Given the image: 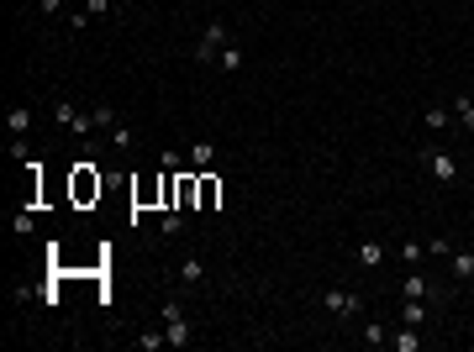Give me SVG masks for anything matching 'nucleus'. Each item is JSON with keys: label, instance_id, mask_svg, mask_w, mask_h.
<instances>
[{"label": "nucleus", "instance_id": "10", "mask_svg": "<svg viewBox=\"0 0 474 352\" xmlns=\"http://www.w3.org/2000/svg\"><path fill=\"white\" fill-rule=\"evenodd\" d=\"M427 321V300H401V326H422Z\"/></svg>", "mask_w": 474, "mask_h": 352}, {"label": "nucleus", "instance_id": "6", "mask_svg": "<svg viewBox=\"0 0 474 352\" xmlns=\"http://www.w3.org/2000/svg\"><path fill=\"white\" fill-rule=\"evenodd\" d=\"M390 347L396 352H422V326H401L396 336H390Z\"/></svg>", "mask_w": 474, "mask_h": 352}, {"label": "nucleus", "instance_id": "9", "mask_svg": "<svg viewBox=\"0 0 474 352\" xmlns=\"http://www.w3.org/2000/svg\"><path fill=\"white\" fill-rule=\"evenodd\" d=\"M359 342H364V347H385V342H390V331H385V321H364V331H359Z\"/></svg>", "mask_w": 474, "mask_h": 352}, {"label": "nucleus", "instance_id": "8", "mask_svg": "<svg viewBox=\"0 0 474 352\" xmlns=\"http://www.w3.org/2000/svg\"><path fill=\"white\" fill-rule=\"evenodd\" d=\"M180 284H185V289L206 284V263H200V258H185V263H180Z\"/></svg>", "mask_w": 474, "mask_h": 352}, {"label": "nucleus", "instance_id": "21", "mask_svg": "<svg viewBox=\"0 0 474 352\" xmlns=\"http://www.w3.org/2000/svg\"><path fill=\"white\" fill-rule=\"evenodd\" d=\"M90 189H101V179H90V164L79 169V200H90Z\"/></svg>", "mask_w": 474, "mask_h": 352}, {"label": "nucleus", "instance_id": "26", "mask_svg": "<svg viewBox=\"0 0 474 352\" xmlns=\"http://www.w3.org/2000/svg\"><path fill=\"white\" fill-rule=\"evenodd\" d=\"M37 11H43V16H58V11H63V0H37Z\"/></svg>", "mask_w": 474, "mask_h": 352}, {"label": "nucleus", "instance_id": "16", "mask_svg": "<svg viewBox=\"0 0 474 352\" xmlns=\"http://www.w3.org/2000/svg\"><path fill=\"white\" fill-rule=\"evenodd\" d=\"M222 69H227V74H237V69H242V48H237V43H227V48H222Z\"/></svg>", "mask_w": 474, "mask_h": 352}, {"label": "nucleus", "instance_id": "23", "mask_svg": "<svg viewBox=\"0 0 474 352\" xmlns=\"http://www.w3.org/2000/svg\"><path fill=\"white\" fill-rule=\"evenodd\" d=\"M200 206H216V179H200Z\"/></svg>", "mask_w": 474, "mask_h": 352}, {"label": "nucleus", "instance_id": "3", "mask_svg": "<svg viewBox=\"0 0 474 352\" xmlns=\"http://www.w3.org/2000/svg\"><path fill=\"white\" fill-rule=\"evenodd\" d=\"M321 305H327L332 316H343V321L364 310V300H359V294H348V289H321Z\"/></svg>", "mask_w": 474, "mask_h": 352}, {"label": "nucleus", "instance_id": "7", "mask_svg": "<svg viewBox=\"0 0 474 352\" xmlns=\"http://www.w3.org/2000/svg\"><path fill=\"white\" fill-rule=\"evenodd\" d=\"M164 336H169V347H190V342H195V336H190V321H185V316L164 321Z\"/></svg>", "mask_w": 474, "mask_h": 352}, {"label": "nucleus", "instance_id": "11", "mask_svg": "<svg viewBox=\"0 0 474 352\" xmlns=\"http://www.w3.org/2000/svg\"><path fill=\"white\" fill-rule=\"evenodd\" d=\"M453 121L464 132H474V95H458V100H453Z\"/></svg>", "mask_w": 474, "mask_h": 352}, {"label": "nucleus", "instance_id": "1", "mask_svg": "<svg viewBox=\"0 0 474 352\" xmlns=\"http://www.w3.org/2000/svg\"><path fill=\"white\" fill-rule=\"evenodd\" d=\"M422 164H427V174H432L438 184H453V179H458L453 153H443V147H427V153H422Z\"/></svg>", "mask_w": 474, "mask_h": 352}, {"label": "nucleus", "instance_id": "20", "mask_svg": "<svg viewBox=\"0 0 474 352\" xmlns=\"http://www.w3.org/2000/svg\"><path fill=\"white\" fill-rule=\"evenodd\" d=\"M164 342H169L164 331H143V336H138V347H143V352H158V347H164Z\"/></svg>", "mask_w": 474, "mask_h": 352}, {"label": "nucleus", "instance_id": "22", "mask_svg": "<svg viewBox=\"0 0 474 352\" xmlns=\"http://www.w3.org/2000/svg\"><path fill=\"white\" fill-rule=\"evenodd\" d=\"M90 116H95V127H116V111H111V105H95Z\"/></svg>", "mask_w": 474, "mask_h": 352}, {"label": "nucleus", "instance_id": "15", "mask_svg": "<svg viewBox=\"0 0 474 352\" xmlns=\"http://www.w3.org/2000/svg\"><path fill=\"white\" fill-rule=\"evenodd\" d=\"M6 127H11V137H21V132L32 127V111H26V105H16V111L6 116Z\"/></svg>", "mask_w": 474, "mask_h": 352}, {"label": "nucleus", "instance_id": "12", "mask_svg": "<svg viewBox=\"0 0 474 352\" xmlns=\"http://www.w3.org/2000/svg\"><path fill=\"white\" fill-rule=\"evenodd\" d=\"M396 258H401L406 268H422V263H427V247H422V242H401V252H396Z\"/></svg>", "mask_w": 474, "mask_h": 352}, {"label": "nucleus", "instance_id": "14", "mask_svg": "<svg viewBox=\"0 0 474 352\" xmlns=\"http://www.w3.org/2000/svg\"><path fill=\"white\" fill-rule=\"evenodd\" d=\"M453 279H458V284L474 279V252H453Z\"/></svg>", "mask_w": 474, "mask_h": 352}, {"label": "nucleus", "instance_id": "17", "mask_svg": "<svg viewBox=\"0 0 474 352\" xmlns=\"http://www.w3.org/2000/svg\"><path fill=\"white\" fill-rule=\"evenodd\" d=\"M211 158H216V147H211V142H195V147H190V164H195V169H206Z\"/></svg>", "mask_w": 474, "mask_h": 352}, {"label": "nucleus", "instance_id": "19", "mask_svg": "<svg viewBox=\"0 0 474 352\" xmlns=\"http://www.w3.org/2000/svg\"><path fill=\"white\" fill-rule=\"evenodd\" d=\"M180 232H185V210L174 206V210L164 215V237H180Z\"/></svg>", "mask_w": 474, "mask_h": 352}, {"label": "nucleus", "instance_id": "25", "mask_svg": "<svg viewBox=\"0 0 474 352\" xmlns=\"http://www.w3.org/2000/svg\"><path fill=\"white\" fill-rule=\"evenodd\" d=\"M85 11H90V21H95V16H105V11H111V0H85Z\"/></svg>", "mask_w": 474, "mask_h": 352}, {"label": "nucleus", "instance_id": "24", "mask_svg": "<svg viewBox=\"0 0 474 352\" xmlns=\"http://www.w3.org/2000/svg\"><path fill=\"white\" fill-rule=\"evenodd\" d=\"M111 142L121 147V153H127V147H132V132H127V127H111Z\"/></svg>", "mask_w": 474, "mask_h": 352}, {"label": "nucleus", "instance_id": "4", "mask_svg": "<svg viewBox=\"0 0 474 352\" xmlns=\"http://www.w3.org/2000/svg\"><path fill=\"white\" fill-rule=\"evenodd\" d=\"M432 294V279L422 274V268H406V279H401V300H427Z\"/></svg>", "mask_w": 474, "mask_h": 352}, {"label": "nucleus", "instance_id": "2", "mask_svg": "<svg viewBox=\"0 0 474 352\" xmlns=\"http://www.w3.org/2000/svg\"><path fill=\"white\" fill-rule=\"evenodd\" d=\"M232 43V37H227V26L222 21H206V37H200V48H195V58L200 63H211V58H222V48Z\"/></svg>", "mask_w": 474, "mask_h": 352}, {"label": "nucleus", "instance_id": "18", "mask_svg": "<svg viewBox=\"0 0 474 352\" xmlns=\"http://www.w3.org/2000/svg\"><path fill=\"white\" fill-rule=\"evenodd\" d=\"M427 127H453V111H443V105H427Z\"/></svg>", "mask_w": 474, "mask_h": 352}, {"label": "nucleus", "instance_id": "5", "mask_svg": "<svg viewBox=\"0 0 474 352\" xmlns=\"http://www.w3.org/2000/svg\"><path fill=\"white\" fill-rule=\"evenodd\" d=\"M359 263H364V268H379V263H385V242H379V237H364V242H359Z\"/></svg>", "mask_w": 474, "mask_h": 352}, {"label": "nucleus", "instance_id": "13", "mask_svg": "<svg viewBox=\"0 0 474 352\" xmlns=\"http://www.w3.org/2000/svg\"><path fill=\"white\" fill-rule=\"evenodd\" d=\"M79 116H85V111H79V105H69V100H58V105H53V121H58V127H79Z\"/></svg>", "mask_w": 474, "mask_h": 352}]
</instances>
